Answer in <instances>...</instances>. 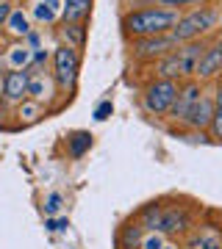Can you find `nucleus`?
Returning a JSON list of instances; mask_svg holds the SVG:
<instances>
[{"mask_svg": "<svg viewBox=\"0 0 222 249\" xmlns=\"http://www.w3.org/2000/svg\"><path fill=\"white\" fill-rule=\"evenodd\" d=\"M153 3H159L164 9H183V6H197V3H205V0H153Z\"/></svg>", "mask_w": 222, "mask_h": 249, "instance_id": "nucleus-27", "label": "nucleus"}, {"mask_svg": "<svg viewBox=\"0 0 222 249\" xmlns=\"http://www.w3.org/2000/svg\"><path fill=\"white\" fill-rule=\"evenodd\" d=\"M44 216H59L64 208V196L59 194V191H53V194H47V199H44Z\"/></svg>", "mask_w": 222, "mask_h": 249, "instance_id": "nucleus-24", "label": "nucleus"}, {"mask_svg": "<svg viewBox=\"0 0 222 249\" xmlns=\"http://www.w3.org/2000/svg\"><path fill=\"white\" fill-rule=\"evenodd\" d=\"M192 249H222V232L214 227L197 230L192 235Z\"/></svg>", "mask_w": 222, "mask_h": 249, "instance_id": "nucleus-16", "label": "nucleus"}, {"mask_svg": "<svg viewBox=\"0 0 222 249\" xmlns=\"http://www.w3.org/2000/svg\"><path fill=\"white\" fill-rule=\"evenodd\" d=\"M136 222L142 224L144 232H156V230H159V222H161V202H159V199H156V202L142 205V211L136 213Z\"/></svg>", "mask_w": 222, "mask_h": 249, "instance_id": "nucleus-15", "label": "nucleus"}, {"mask_svg": "<svg viewBox=\"0 0 222 249\" xmlns=\"http://www.w3.org/2000/svg\"><path fill=\"white\" fill-rule=\"evenodd\" d=\"M178 19H181V11L178 9L142 6V9H131L122 17V31L128 39H147V36L169 34L178 25Z\"/></svg>", "mask_w": 222, "mask_h": 249, "instance_id": "nucleus-1", "label": "nucleus"}, {"mask_svg": "<svg viewBox=\"0 0 222 249\" xmlns=\"http://www.w3.org/2000/svg\"><path fill=\"white\" fill-rule=\"evenodd\" d=\"M192 227H195V216L186 205H161V222L156 232L175 238V235H186Z\"/></svg>", "mask_w": 222, "mask_h": 249, "instance_id": "nucleus-7", "label": "nucleus"}, {"mask_svg": "<svg viewBox=\"0 0 222 249\" xmlns=\"http://www.w3.org/2000/svg\"><path fill=\"white\" fill-rule=\"evenodd\" d=\"M3 45H6V42H3V36H0V50H3Z\"/></svg>", "mask_w": 222, "mask_h": 249, "instance_id": "nucleus-31", "label": "nucleus"}, {"mask_svg": "<svg viewBox=\"0 0 222 249\" xmlns=\"http://www.w3.org/2000/svg\"><path fill=\"white\" fill-rule=\"evenodd\" d=\"M31 78H34V70H31V67H11V70L3 75V83H0V100L9 103V106L25 103Z\"/></svg>", "mask_w": 222, "mask_h": 249, "instance_id": "nucleus-6", "label": "nucleus"}, {"mask_svg": "<svg viewBox=\"0 0 222 249\" xmlns=\"http://www.w3.org/2000/svg\"><path fill=\"white\" fill-rule=\"evenodd\" d=\"M3 28H9L14 36H22V39L31 34V22H28V14H25L22 9H14V11H11V17L6 19V25H3Z\"/></svg>", "mask_w": 222, "mask_h": 249, "instance_id": "nucleus-20", "label": "nucleus"}, {"mask_svg": "<svg viewBox=\"0 0 222 249\" xmlns=\"http://www.w3.org/2000/svg\"><path fill=\"white\" fill-rule=\"evenodd\" d=\"M178 86H181L178 80H167V78L150 80L142 91V108L150 116H167L178 97Z\"/></svg>", "mask_w": 222, "mask_h": 249, "instance_id": "nucleus-4", "label": "nucleus"}, {"mask_svg": "<svg viewBox=\"0 0 222 249\" xmlns=\"http://www.w3.org/2000/svg\"><path fill=\"white\" fill-rule=\"evenodd\" d=\"M11 11H14L11 0H0V25H6V19L11 17Z\"/></svg>", "mask_w": 222, "mask_h": 249, "instance_id": "nucleus-29", "label": "nucleus"}, {"mask_svg": "<svg viewBox=\"0 0 222 249\" xmlns=\"http://www.w3.org/2000/svg\"><path fill=\"white\" fill-rule=\"evenodd\" d=\"M78 70H81V55L75 47L59 45L53 50V83L59 91H72L78 83Z\"/></svg>", "mask_w": 222, "mask_h": 249, "instance_id": "nucleus-5", "label": "nucleus"}, {"mask_svg": "<svg viewBox=\"0 0 222 249\" xmlns=\"http://www.w3.org/2000/svg\"><path fill=\"white\" fill-rule=\"evenodd\" d=\"M67 147H70V158H83L92 147V133L89 130H75V133L67 139Z\"/></svg>", "mask_w": 222, "mask_h": 249, "instance_id": "nucleus-19", "label": "nucleus"}, {"mask_svg": "<svg viewBox=\"0 0 222 249\" xmlns=\"http://www.w3.org/2000/svg\"><path fill=\"white\" fill-rule=\"evenodd\" d=\"M220 19H222V14L214 6H197L189 14H181L178 25L169 31V36H172L175 45H186V42H195V39L205 36L208 31H214L220 25Z\"/></svg>", "mask_w": 222, "mask_h": 249, "instance_id": "nucleus-3", "label": "nucleus"}, {"mask_svg": "<svg viewBox=\"0 0 222 249\" xmlns=\"http://www.w3.org/2000/svg\"><path fill=\"white\" fill-rule=\"evenodd\" d=\"M211 139L222 142V75L217 78V89H214V119H211Z\"/></svg>", "mask_w": 222, "mask_h": 249, "instance_id": "nucleus-18", "label": "nucleus"}, {"mask_svg": "<svg viewBox=\"0 0 222 249\" xmlns=\"http://www.w3.org/2000/svg\"><path fill=\"white\" fill-rule=\"evenodd\" d=\"M203 83L200 80H195V78H189V80H181V86H178V97H175V103H172V108H169V119L172 122H178V124H183L186 122V116H189V111L195 108V103L200 100V94H203Z\"/></svg>", "mask_w": 222, "mask_h": 249, "instance_id": "nucleus-9", "label": "nucleus"}, {"mask_svg": "<svg viewBox=\"0 0 222 249\" xmlns=\"http://www.w3.org/2000/svg\"><path fill=\"white\" fill-rule=\"evenodd\" d=\"M139 249H178V247L169 241V235H161V232H144L142 247Z\"/></svg>", "mask_w": 222, "mask_h": 249, "instance_id": "nucleus-21", "label": "nucleus"}, {"mask_svg": "<svg viewBox=\"0 0 222 249\" xmlns=\"http://www.w3.org/2000/svg\"><path fill=\"white\" fill-rule=\"evenodd\" d=\"M47 64V50H34V55H31V70H39V67H44Z\"/></svg>", "mask_w": 222, "mask_h": 249, "instance_id": "nucleus-28", "label": "nucleus"}, {"mask_svg": "<svg viewBox=\"0 0 222 249\" xmlns=\"http://www.w3.org/2000/svg\"><path fill=\"white\" fill-rule=\"evenodd\" d=\"M92 0H61V22H83L89 17Z\"/></svg>", "mask_w": 222, "mask_h": 249, "instance_id": "nucleus-12", "label": "nucleus"}, {"mask_svg": "<svg viewBox=\"0 0 222 249\" xmlns=\"http://www.w3.org/2000/svg\"><path fill=\"white\" fill-rule=\"evenodd\" d=\"M42 97H47V83H44L42 75H36V72H34L31 86H28V100H36V103H39Z\"/></svg>", "mask_w": 222, "mask_h": 249, "instance_id": "nucleus-23", "label": "nucleus"}, {"mask_svg": "<svg viewBox=\"0 0 222 249\" xmlns=\"http://www.w3.org/2000/svg\"><path fill=\"white\" fill-rule=\"evenodd\" d=\"M205 42L203 39H195V42H186V45H178L172 53H167L164 58L156 61V78H167V80H189L195 78L197 64L205 53Z\"/></svg>", "mask_w": 222, "mask_h": 249, "instance_id": "nucleus-2", "label": "nucleus"}, {"mask_svg": "<svg viewBox=\"0 0 222 249\" xmlns=\"http://www.w3.org/2000/svg\"><path fill=\"white\" fill-rule=\"evenodd\" d=\"M222 75V39H217L214 45L205 47L203 58L197 64V72H195V80L205 83V80H214Z\"/></svg>", "mask_w": 222, "mask_h": 249, "instance_id": "nucleus-11", "label": "nucleus"}, {"mask_svg": "<svg viewBox=\"0 0 222 249\" xmlns=\"http://www.w3.org/2000/svg\"><path fill=\"white\" fill-rule=\"evenodd\" d=\"M61 36L70 47L81 50V47L86 45V25L83 22H61Z\"/></svg>", "mask_w": 222, "mask_h": 249, "instance_id": "nucleus-17", "label": "nucleus"}, {"mask_svg": "<svg viewBox=\"0 0 222 249\" xmlns=\"http://www.w3.org/2000/svg\"><path fill=\"white\" fill-rule=\"evenodd\" d=\"M44 227H47V230L50 232H64L67 230V227H70V219H56V216H47V219H44Z\"/></svg>", "mask_w": 222, "mask_h": 249, "instance_id": "nucleus-26", "label": "nucleus"}, {"mask_svg": "<svg viewBox=\"0 0 222 249\" xmlns=\"http://www.w3.org/2000/svg\"><path fill=\"white\" fill-rule=\"evenodd\" d=\"M142 238H144V230L139 222L133 224H125L120 235H117V249H139L142 247Z\"/></svg>", "mask_w": 222, "mask_h": 249, "instance_id": "nucleus-14", "label": "nucleus"}, {"mask_svg": "<svg viewBox=\"0 0 222 249\" xmlns=\"http://www.w3.org/2000/svg\"><path fill=\"white\" fill-rule=\"evenodd\" d=\"M25 42L31 45V50H39V34H36V31H31V34L25 36Z\"/></svg>", "mask_w": 222, "mask_h": 249, "instance_id": "nucleus-30", "label": "nucleus"}, {"mask_svg": "<svg viewBox=\"0 0 222 249\" xmlns=\"http://www.w3.org/2000/svg\"><path fill=\"white\" fill-rule=\"evenodd\" d=\"M175 42H172V36L169 34H161V36H147V39H133L131 42V55L136 61H159L164 58L167 53L175 50Z\"/></svg>", "mask_w": 222, "mask_h": 249, "instance_id": "nucleus-8", "label": "nucleus"}, {"mask_svg": "<svg viewBox=\"0 0 222 249\" xmlns=\"http://www.w3.org/2000/svg\"><path fill=\"white\" fill-rule=\"evenodd\" d=\"M114 114V103H111V100H100L98 103V108H95V119H98V122H106L108 116Z\"/></svg>", "mask_w": 222, "mask_h": 249, "instance_id": "nucleus-25", "label": "nucleus"}, {"mask_svg": "<svg viewBox=\"0 0 222 249\" xmlns=\"http://www.w3.org/2000/svg\"><path fill=\"white\" fill-rule=\"evenodd\" d=\"M59 9H61V3H59V0H36L34 6H31V14H34L36 22L53 25L56 19H59Z\"/></svg>", "mask_w": 222, "mask_h": 249, "instance_id": "nucleus-13", "label": "nucleus"}, {"mask_svg": "<svg viewBox=\"0 0 222 249\" xmlns=\"http://www.w3.org/2000/svg\"><path fill=\"white\" fill-rule=\"evenodd\" d=\"M211 119H214V94L203 91L200 100L195 103V108L189 111L183 127H189L192 133H205V130L211 127Z\"/></svg>", "mask_w": 222, "mask_h": 249, "instance_id": "nucleus-10", "label": "nucleus"}, {"mask_svg": "<svg viewBox=\"0 0 222 249\" xmlns=\"http://www.w3.org/2000/svg\"><path fill=\"white\" fill-rule=\"evenodd\" d=\"M17 114H20V119H22V122H34L36 116L42 114V106H39L36 100H25V103H20Z\"/></svg>", "mask_w": 222, "mask_h": 249, "instance_id": "nucleus-22", "label": "nucleus"}]
</instances>
